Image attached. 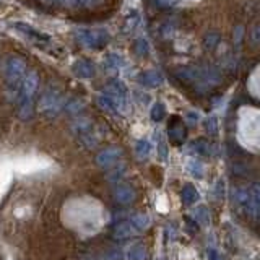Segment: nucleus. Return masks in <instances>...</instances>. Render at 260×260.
I'll list each match as a JSON object with an SVG mask.
<instances>
[{"instance_id": "nucleus-1", "label": "nucleus", "mask_w": 260, "mask_h": 260, "mask_svg": "<svg viewBox=\"0 0 260 260\" xmlns=\"http://www.w3.org/2000/svg\"><path fill=\"white\" fill-rule=\"evenodd\" d=\"M120 150L119 148H108L101 151L100 154H98V165L103 166V168H109L112 166L114 162L117 161V158L120 156Z\"/></svg>"}, {"instance_id": "nucleus-2", "label": "nucleus", "mask_w": 260, "mask_h": 260, "mask_svg": "<svg viewBox=\"0 0 260 260\" xmlns=\"http://www.w3.org/2000/svg\"><path fill=\"white\" fill-rule=\"evenodd\" d=\"M114 199L122 203V205H127V203L134 202L135 190L130 185H117L116 190H114Z\"/></svg>"}, {"instance_id": "nucleus-3", "label": "nucleus", "mask_w": 260, "mask_h": 260, "mask_svg": "<svg viewBox=\"0 0 260 260\" xmlns=\"http://www.w3.org/2000/svg\"><path fill=\"white\" fill-rule=\"evenodd\" d=\"M137 230L132 226V223H120L116 226V230H114V234L117 236L120 239H125V238H130L132 234H135Z\"/></svg>"}, {"instance_id": "nucleus-4", "label": "nucleus", "mask_w": 260, "mask_h": 260, "mask_svg": "<svg viewBox=\"0 0 260 260\" xmlns=\"http://www.w3.org/2000/svg\"><path fill=\"white\" fill-rule=\"evenodd\" d=\"M181 195H182V200L187 203V205H190V203L199 200V192H197V189H195L193 185H185L182 189Z\"/></svg>"}, {"instance_id": "nucleus-5", "label": "nucleus", "mask_w": 260, "mask_h": 260, "mask_svg": "<svg viewBox=\"0 0 260 260\" xmlns=\"http://www.w3.org/2000/svg\"><path fill=\"white\" fill-rule=\"evenodd\" d=\"M128 260H146V250L143 246H134L127 254Z\"/></svg>"}, {"instance_id": "nucleus-6", "label": "nucleus", "mask_w": 260, "mask_h": 260, "mask_svg": "<svg viewBox=\"0 0 260 260\" xmlns=\"http://www.w3.org/2000/svg\"><path fill=\"white\" fill-rule=\"evenodd\" d=\"M130 223H132V226L135 228V230H143V228L148 226L150 219L145 215H134L132 218H130Z\"/></svg>"}, {"instance_id": "nucleus-7", "label": "nucleus", "mask_w": 260, "mask_h": 260, "mask_svg": "<svg viewBox=\"0 0 260 260\" xmlns=\"http://www.w3.org/2000/svg\"><path fill=\"white\" fill-rule=\"evenodd\" d=\"M193 218L197 219V221L200 223V224H208V221H210V215H208V210L205 208V207H200V208H197L195 210V213H193Z\"/></svg>"}, {"instance_id": "nucleus-8", "label": "nucleus", "mask_w": 260, "mask_h": 260, "mask_svg": "<svg viewBox=\"0 0 260 260\" xmlns=\"http://www.w3.org/2000/svg\"><path fill=\"white\" fill-rule=\"evenodd\" d=\"M150 151H151V146L148 142H138L137 143V154L140 158H146L150 154Z\"/></svg>"}, {"instance_id": "nucleus-9", "label": "nucleus", "mask_w": 260, "mask_h": 260, "mask_svg": "<svg viewBox=\"0 0 260 260\" xmlns=\"http://www.w3.org/2000/svg\"><path fill=\"white\" fill-rule=\"evenodd\" d=\"M104 260H120V252L112 250L111 254H108V255L104 257Z\"/></svg>"}, {"instance_id": "nucleus-10", "label": "nucleus", "mask_w": 260, "mask_h": 260, "mask_svg": "<svg viewBox=\"0 0 260 260\" xmlns=\"http://www.w3.org/2000/svg\"><path fill=\"white\" fill-rule=\"evenodd\" d=\"M208 258H210V260H223V258H221V255H219L218 252H216V250H213V249H211V250L208 252Z\"/></svg>"}]
</instances>
